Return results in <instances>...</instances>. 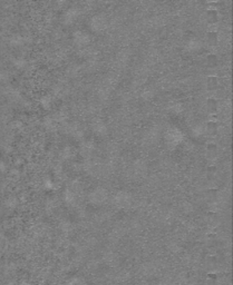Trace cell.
Masks as SVG:
<instances>
[{"instance_id":"obj_1","label":"cell","mask_w":233,"mask_h":285,"mask_svg":"<svg viewBox=\"0 0 233 285\" xmlns=\"http://www.w3.org/2000/svg\"><path fill=\"white\" fill-rule=\"evenodd\" d=\"M206 20L209 21L210 23H214L216 22V20H218V12L215 10H209L208 13H206Z\"/></svg>"},{"instance_id":"obj_2","label":"cell","mask_w":233,"mask_h":285,"mask_svg":"<svg viewBox=\"0 0 233 285\" xmlns=\"http://www.w3.org/2000/svg\"><path fill=\"white\" fill-rule=\"evenodd\" d=\"M206 132L210 134V135H214L218 132V124L214 122H210L206 125Z\"/></svg>"},{"instance_id":"obj_3","label":"cell","mask_w":233,"mask_h":285,"mask_svg":"<svg viewBox=\"0 0 233 285\" xmlns=\"http://www.w3.org/2000/svg\"><path fill=\"white\" fill-rule=\"evenodd\" d=\"M206 106H208V109L210 110L211 112H216V109H218V102L215 99H209L208 102H206Z\"/></svg>"},{"instance_id":"obj_4","label":"cell","mask_w":233,"mask_h":285,"mask_svg":"<svg viewBox=\"0 0 233 285\" xmlns=\"http://www.w3.org/2000/svg\"><path fill=\"white\" fill-rule=\"evenodd\" d=\"M206 86H208L209 89H214L218 87V78L215 77H210L206 82Z\"/></svg>"},{"instance_id":"obj_5","label":"cell","mask_w":233,"mask_h":285,"mask_svg":"<svg viewBox=\"0 0 233 285\" xmlns=\"http://www.w3.org/2000/svg\"><path fill=\"white\" fill-rule=\"evenodd\" d=\"M208 41L210 45H215L218 42V33L216 32H210L208 35Z\"/></svg>"}]
</instances>
